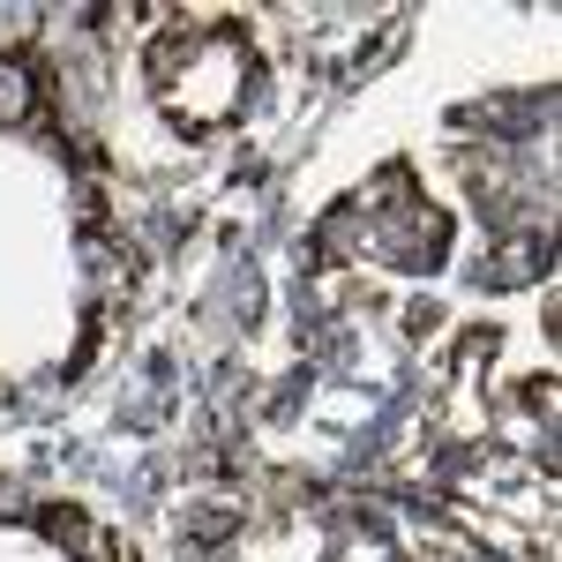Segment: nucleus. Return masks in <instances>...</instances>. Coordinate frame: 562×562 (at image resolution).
Instances as JSON below:
<instances>
[{"label":"nucleus","instance_id":"obj_1","mask_svg":"<svg viewBox=\"0 0 562 562\" xmlns=\"http://www.w3.org/2000/svg\"><path fill=\"white\" fill-rule=\"evenodd\" d=\"M548 270V233H518V240H503V256L487 262L480 278L503 293V285H525V278H540Z\"/></svg>","mask_w":562,"mask_h":562},{"label":"nucleus","instance_id":"obj_2","mask_svg":"<svg viewBox=\"0 0 562 562\" xmlns=\"http://www.w3.org/2000/svg\"><path fill=\"white\" fill-rule=\"evenodd\" d=\"M31 105H38V83L15 60H0V121H31Z\"/></svg>","mask_w":562,"mask_h":562}]
</instances>
